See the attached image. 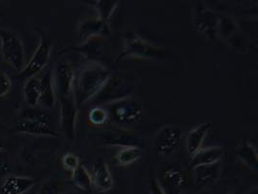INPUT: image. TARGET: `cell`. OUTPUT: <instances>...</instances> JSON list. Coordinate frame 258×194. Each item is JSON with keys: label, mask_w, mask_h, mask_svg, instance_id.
I'll return each instance as SVG.
<instances>
[{"label": "cell", "mask_w": 258, "mask_h": 194, "mask_svg": "<svg viewBox=\"0 0 258 194\" xmlns=\"http://www.w3.org/2000/svg\"><path fill=\"white\" fill-rule=\"evenodd\" d=\"M108 80L109 72L102 65L92 64L82 69L74 80L76 104L81 105L94 98Z\"/></svg>", "instance_id": "1"}, {"label": "cell", "mask_w": 258, "mask_h": 194, "mask_svg": "<svg viewBox=\"0 0 258 194\" xmlns=\"http://www.w3.org/2000/svg\"><path fill=\"white\" fill-rule=\"evenodd\" d=\"M16 132L37 137H56L50 116L46 112L32 109L24 110L22 113Z\"/></svg>", "instance_id": "2"}, {"label": "cell", "mask_w": 258, "mask_h": 194, "mask_svg": "<svg viewBox=\"0 0 258 194\" xmlns=\"http://www.w3.org/2000/svg\"><path fill=\"white\" fill-rule=\"evenodd\" d=\"M0 40L3 60L13 68L22 72L25 64V55L21 39L10 30L0 29Z\"/></svg>", "instance_id": "3"}, {"label": "cell", "mask_w": 258, "mask_h": 194, "mask_svg": "<svg viewBox=\"0 0 258 194\" xmlns=\"http://www.w3.org/2000/svg\"><path fill=\"white\" fill-rule=\"evenodd\" d=\"M135 87L122 78H112L106 81L103 88L93 98L97 103H116L130 98Z\"/></svg>", "instance_id": "4"}, {"label": "cell", "mask_w": 258, "mask_h": 194, "mask_svg": "<svg viewBox=\"0 0 258 194\" xmlns=\"http://www.w3.org/2000/svg\"><path fill=\"white\" fill-rule=\"evenodd\" d=\"M110 113L112 119L119 125L131 126L141 122L143 109L137 101L127 98L113 103Z\"/></svg>", "instance_id": "5"}, {"label": "cell", "mask_w": 258, "mask_h": 194, "mask_svg": "<svg viewBox=\"0 0 258 194\" xmlns=\"http://www.w3.org/2000/svg\"><path fill=\"white\" fill-rule=\"evenodd\" d=\"M182 140V132L175 126H164L157 135L155 147L159 155L167 156L176 150Z\"/></svg>", "instance_id": "6"}, {"label": "cell", "mask_w": 258, "mask_h": 194, "mask_svg": "<svg viewBox=\"0 0 258 194\" xmlns=\"http://www.w3.org/2000/svg\"><path fill=\"white\" fill-rule=\"evenodd\" d=\"M51 44L47 38L43 37L41 44L36 48L33 56L28 62V64L21 72V76L24 78H34L43 68L47 65L50 55Z\"/></svg>", "instance_id": "7"}, {"label": "cell", "mask_w": 258, "mask_h": 194, "mask_svg": "<svg viewBox=\"0 0 258 194\" xmlns=\"http://www.w3.org/2000/svg\"><path fill=\"white\" fill-rule=\"evenodd\" d=\"M77 116V104H74L67 97L60 98V126L68 139H74L76 136Z\"/></svg>", "instance_id": "8"}, {"label": "cell", "mask_w": 258, "mask_h": 194, "mask_svg": "<svg viewBox=\"0 0 258 194\" xmlns=\"http://www.w3.org/2000/svg\"><path fill=\"white\" fill-rule=\"evenodd\" d=\"M74 70L71 63L64 61L56 65L54 72V89L60 98H66L74 87Z\"/></svg>", "instance_id": "9"}, {"label": "cell", "mask_w": 258, "mask_h": 194, "mask_svg": "<svg viewBox=\"0 0 258 194\" xmlns=\"http://www.w3.org/2000/svg\"><path fill=\"white\" fill-rule=\"evenodd\" d=\"M37 180L30 177L10 176L4 180L0 187L1 194H24L29 191Z\"/></svg>", "instance_id": "10"}, {"label": "cell", "mask_w": 258, "mask_h": 194, "mask_svg": "<svg viewBox=\"0 0 258 194\" xmlns=\"http://www.w3.org/2000/svg\"><path fill=\"white\" fill-rule=\"evenodd\" d=\"M223 156V149L220 146H212L207 148H201L194 154L190 160V167L197 168L200 166H207L218 163L222 160Z\"/></svg>", "instance_id": "11"}, {"label": "cell", "mask_w": 258, "mask_h": 194, "mask_svg": "<svg viewBox=\"0 0 258 194\" xmlns=\"http://www.w3.org/2000/svg\"><path fill=\"white\" fill-rule=\"evenodd\" d=\"M91 181L92 186L100 192H106L112 187L113 180L106 162L100 160L95 164L94 171L91 175Z\"/></svg>", "instance_id": "12"}, {"label": "cell", "mask_w": 258, "mask_h": 194, "mask_svg": "<svg viewBox=\"0 0 258 194\" xmlns=\"http://www.w3.org/2000/svg\"><path fill=\"white\" fill-rule=\"evenodd\" d=\"M41 82V93L39 104L44 106L45 108L50 109L54 106L56 102V93L53 84V75L52 71L48 70L47 73L40 80Z\"/></svg>", "instance_id": "13"}, {"label": "cell", "mask_w": 258, "mask_h": 194, "mask_svg": "<svg viewBox=\"0 0 258 194\" xmlns=\"http://www.w3.org/2000/svg\"><path fill=\"white\" fill-rule=\"evenodd\" d=\"M219 175H220V167L216 163L212 165L194 168L192 180L196 186L205 187L215 183Z\"/></svg>", "instance_id": "14"}, {"label": "cell", "mask_w": 258, "mask_h": 194, "mask_svg": "<svg viewBox=\"0 0 258 194\" xmlns=\"http://www.w3.org/2000/svg\"><path fill=\"white\" fill-rule=\"evenodd\" d=\"M102 140L107 145H120L123 147L136 146L139 147L140 140L127 132H106L100 136Z\"/></svg>", "instance_id": "15"}, {"label": "cell", "mask_w": 258, "mask_h": 194, "mask_svg": "<svg viewBox=\"0 0 258 194\" xmlns=\"http://www.w3.org/2000/svg\"><path fill=\"white\" fill-rule=\"evenodd\" d=\"M210 130H211L210 123H203L189 132L187 137V150L190 156H192L200 149H201L202 143L205 137H207Z\"/></svg>", "instance_id": "16"}, {"label": "cell", "mask_w": 258, "mask_h": 194, "mask_svg": "<svg viewBox=\"0 0 258 194\" xmlns=\"http://www.w3.org/2000/svg\"><path fill=\"white\" fill-rule=\"evenodd\" d=\"M126 52L127 55L135 56V57H145L151 56L152 53L156 51V49L150 46L147 42L141 39L140 37H133L127 41L126 44Z\"/></svg>", "instance_id": "17"}, {"label": "cell", "mask_w": 258, "mask_h": 194, "mask_svg": "<svg viewBox=\"0 0 258 194\" xmlns=\"http://www.w3.org/2000/svg\"><path fill=\"white\" fill-rule=\"evenodd\" d=\"M24 100L30 106H36L39 104L40 93H41V82L37 78H30L24 84Z\"/></svg>", "instance_id": "18"}, {"label": "cell", "mask_w": 258, "mask_h": 194, "mask_svg": "<svg viewBox=\"0 0 258 194\" xmlns=\"http://www.w3.org/2000/svg\"><path fill=\"white\" fill-rule=\"evenodd\" d=\"M238 156L242 161L248 166L256 169L257 168V155L254 147L248 141H243L238 148Z\"/></svg>", "instance_id": "19"}, {"label": "cell", "mask_w": 258, "mask_h": 194, "mask_svg": "<svg viewBox=\"0 0 258 194\" xmlns=\"http://www.w3.org/2000/svg\"><path fill=\"white\" fill-rule=\"evenodd\" d=\"M73 180L75 184L82 190L90 191L92 188L91 175L84 165L80 164L79 167L73 172Z\"/></svg>", "instance_id": "20"}, {"label": "cell", "mask_w": 258, "mask_h": 194, "mask_svg": "<svg viewBox=\"0 0 258 194\" xmlns=\"http://www.w3.org/2000/svg\"><path fill=\"white\" fill-rule=\"evenodd\" d=\"M141 157V150L136 146H128L120 150L115 157L120 165H129Z\"/></svg>", "instance_id": "21"}, {"label": "cell", "mask_w": 258, "mask_h": 194, "mask_svg": "<svg viewBox=\"0 0 258 194\" xmlns=\"http://www.w3.org/2000/svg\"><path fill=\"white\" fill-rule=\"evenodd\" d=\"M166 182L169 183L172 187H181L185 184V176L182 174V172L170 168L165 171L164 174Z\"/></svg>", "instance_id": "22"}, {"label": "cell", "mask_w": 258, "mask_h": 194, "mask_svg": "<svg viewBox=\"0 0 258 194\" xmlns=\"http://www.w3.org/2000/svg\"><path fill=\"white\" fill-rule=\"evenodd\" d=\"M108 118H109L108 111L106 110V108L100 107V106L94 107L89 113L90 122L94 125H98V126L105 124Z\"/></svg>", "instance_id": "23"}, {"label": "cell", "mask_w": 258, "mask_h": 194, "mask_svg": "<svg viewBox=\"0 0 258 194\" xmlns=\"http://www.w3.org/2000/svg\"><path fill=\"white\" fill-rule=\"evenodd\" d=\"M12 88V82L10 78L0 71V98H5L9 95Z\"/></svg>", "instance_id": "24"}, {"label": "cell", "mask_w": 258, "mask_h": 194, "mask_svg": "<svg viewBox=\"0 0 258 194\" xmlns=\"http://www.w3.org/2000/svg\"><path fill=\"white\" fill-rule=\"evenodd\" d=\"M38 194H63L62 193V187L58 182L52 181L45 183L39 190Z\"/></svg>", "instance_id": "25"}, {"label": "cell", "mask_w": 258, "mask_h": 194, "mask_svg": "<svg viewBox=\"0 0 258 194\" xmlns=\"http://www.w3.org/2000/svg\"><path fill=\"white\" fill-rule=\"evenodd\" d=\"M62 162H63V165H64V167L66 169L73 172L75 171L79 167V165H80L79 158L75 154H71V153L66 154L63 157Z\"/></svg>", "instance_id": "26"}, {"label": "cell", "mask_w": 258, "mask_h": 194, "mask_svg": "<svg viewBox=\"0 0 258 194\" xmlns=\"http://www.w3.org/2000/svg\"><path fill=\"white\" fill-rule=\"evenodd\" d=\"M11 171V163L9 156L3 150L0 151V175H5Z\"/></svg>", "instance_id": "27"}, {"label": "cell", "mask_w": 258, "mask_h": 194, "mask_svg": "<svg viewBox=\"0 0 258 194\" xmlns=\"http://www.w3.org/2000/svg\"><path fill=\"white\" fill-rule=\"evenodd\" d=\"M150 192L151 194H166L164 192V188L161 186V184L157 183L156 181H152L150 184Z\"/></svg>", "instance_id": "28"}, {"label": "cell", "mask_w": 258, "mask_h": 194, "mask_svg": "<svg viewBox=\"0 0 258 194\" xmlns=\"http://www.w3.org/2000/svg\"><path fill=\"white\" fill-rule=\"evenodd\" d=\"M3 150V141H2V139L0 138V151H2Z\"/></svg>", "instance_id": "29"}, {"label": "cell", "mask_w": 258, "mask_h": 194, "mask_svg": "<svg viewBox=\"0 0 258 194\" xmlns=\"http://www.w3.org/2000/svg\"><path fill=\"white\" fill-rule=\"evenodd\" d=\"M63 194H78L77 192H65V193Z\"/></svg>", "instance_id": "30"}, {"label": "cell", "mask_w": 258, "mask_h": 194, "mask_svg": "<svg viewBox=\"0 0 258 194\" xmlns=\"http://www.w3.org/2000/svg\"><path fill=\"white\" fill-rule=\"evenodd\" d=\"M228 194H241V193H239V192H230V193H228Z\"/></svg>", "instance_id": "31"}, {"label": "cell", "mask_w": 258, "mask_h": 194, "mask_svg": "<svg viewBox=\"0 0 258 194\" xmlns=\"http://www.w3.org/2000/svg\"><path fill=\"white\" fill-rule=\"evenodd\" d=\"M1 17H2V14H0V18H1Z\"/></svg>", "instance_id": "32"}]
</instances>
